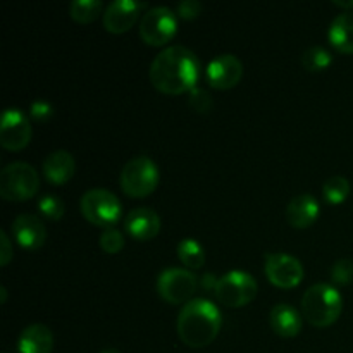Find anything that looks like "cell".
I'll return each mask as SVG.
<instances>
[{"label": "cell", "mask_w": 353, "mask_h": 353, "mask_svg": "<svg viewBox=\"0 0 353 353\" xmlns=\"http://www.w3.org/2000/svg\"><path fill=\"white\" fill-rule=\"evenodd\" d=\"M343 310V299L334 286L317 283L302 296V314L312 326L327 327L334 324Z\"/></svg>", "instance_id": "obj_3"}, {"label": "cell", "mask_w": 353, "mask_h": 353, "mask_svg": "<svg viewBox=\"0 0 353 353\" xmlns=\"http://www.w3.org/2000/svg\"><path fill=\"white\" fill-rule=\"evenodd\" d=\"M331 62H333V57L330 52L319 45L307 48L302 54V65L307 71H324Z\"/></svg>", "instance_id": "obj_24"}, {"label": "cell", "mask_w": 353, "mask_h": 353, "mask_svg": "<svg viewBox=\"0 0 353 353\" xmlns=\"http://www.w3.org/2000/svg\"><path fill=\"white\" fill-rule=\"evenodd\" d=\"M196 276L188 269L169 268L159 274L157 292L165 302L169 303H186L192 300L193 293L196 292Z\"/></svg>", "instance_id": "obj_9"}, {"label": "cell", "mask_w": 353, "mask_h": 353, "mask_svg": "<svg viewBox=\"0 0 353 353\" xmlns=\"http://www.w3.org/2000/svg\"><path fill=\"white\" fill-rule=\"evenodd\" d=\"M221 324V310L210 300L192 299L179 310L176 330L186 347L203 348L216 340Z\"/></svg>", "instance_id": "obj_2"}, {"label": "cell", "mask_w": 353, "mask_h": 353, "mask_svg": "<svg viewBox=\"0 0 353 353\" xmlns=\"http://www.w3.org/2000/svg\"><path fill=\"white\" fill-rule=\"evenodd\" d=\"M40 190L38 171L28 162H10L0 172V196L9 202L33 199Z\"/></svg>", "instance_id": "obj_4"}, {"label": "cell", "mask_w": 353, "mask_h": 353, "mask_svg": "<svg viewBox=\"0 0 353 353\" xmlns=\"http://www.w3.org/2000/svg\"><path fill=\"white\" fill-rule=\"evenodd\" d=\"M31 141V124L26 114L16 107L3 110L0 121V145L6 150L19 152Z\"/></svg>", "instance_id": "obj_10"}, {"label": "cell", "mask_w": 353, "mask_h": 353, "mask_svg": "<svg viewBox=\"0 0 353 353\" xmlns=\"http://www.w3.org/2000/svg\"><path fill=\"white\" fill-rule=\"evenodd\" d=\"M30 116L33 117L34 121L47 123V121L52 119V116H54V107L48 102H45V100H37V102L31 103Z\"/></svg>", "instance_id": "obj_29"}, {"label": "cell", "mask_w": 353, "mask_h": 353, "mask_svg": "<svg viewBox=\"0 0 353 353\" xmlns=\"http://www.w3.org/2000/svg\"><path fill=\"white\" fill-rule=\"evenodd\" d=\"M176 12L183 19H195L199 17V14L202 12V3L199 0H183L176 7Z\"/></svg>", "instance_id": "obj_30"}, {"label": "cell", "mask_w": 353, "mask_h": 353, "mask_svg": "<svg viewBox=\"0 0 353 353\" xmlns=\"http://www.w3.org/2000/svg\"><path fill=\"white\" fill-rule=\"evenodd\" d=\"M257 281L245 271H231L219 278L216 286V299L223 305L238 309L245 307L257 296Z\"/></svg>", "instance_id": "obj_7"}, {"label": "cell", "mask_w": 353, "mask_h": 353, "mask_svg": "<svg viewBox=\"0 0 353 353\" xmlns=\"http://www.w3.org/2000/svg\"><path fill=\"white\" fill-rule=\"evenodd\" d=\"M188 105L192 107L193 110L200 114H207L212 110V97L209 95V92H205L203 88H193L190 92V99H188Z\"/></svg>", "instance_id": "obj_28"}, {"label": "cell", "mask_w": 353, "mask_h": 353, "mask_svg": "<svg viewBox=\"0 0 353 353\" xmlns=\"http://www.w3.org/2000/svg\"><path fill=\"white\" fill-rule=\"evenodd\" d=\"M264 271L269 281L283 290L295 288L303 279V265L299 259L288 254L265 255Z\"/></svg>", "instance_id": "obj_11"}, {"label": "cell", "mask_w": 353, "mask_h": 353, "mask_svg": "<svg viewBox=\"0 0 353 353\" xmlns=\"http://www.w3.org/2000/svg\"><path fill=\"white\" fill-rule=\"evenodd\" d=\"M143 9H147L145 2L114 0L112 3L107 6L105 12H103V26L109 33H124V31L133 28Z\"/></svg>", "instance_id": "obj_13"}, {"label": "cell", "mask_w": 353, "mask_h": 353, "mask_svg": "<svg viewBox=\"0 0 353 353\" xmlns=\"http://www.w3.org/2000/svg\"><path fill=\"white\" fill-rule=\"evenodd\" d=\"M157 164L148 155H138L126 162L119 176L121 190L131 199H145L159 185Z\"/></svg>", "instance_id": "obj_5"}, {"label": "cell", "mask_w": 353, "mask_h": 353, "mask_svg": "<svg viewBox=\"0 0 353 353\" xmlns=\"http://www.w3.org/2000/svg\"><path fill=\"white\" fill-rule=\"evenodd\" d=\"M331 279L340 286L353 281V262L350 259H340L334 262L331 268Z\"/></svg>", "instance_id": "obj_27"}, {"label": "cell", "mask_w": 353, "mask_h": 353, "mask_svg": "<svg viewBox=\"0 0 353 353\" xmlns=\"http://www.w3.org/2000/svg\"><path fill=\"white\" fill-rule=\"evenodd\" d=\"M319 217V203L310 193H300L290 200L286 207V219L296 230L309 228Z\"/></svg>", "instance_id": "obj_16"}, {"label": "cell", "mask_w": 353, "mask_h": 353, "mask_svg": "<svg viewBox=\"0 0 353 353\" xmlns=\"http://www.w3.org/2000/svg\"><path fill=\"white\" fill-rule=\"evenodd\" d=\"M38 210H40L45 219L57 223L64 216L65 205L57 195H43L38 199Z\"/></svg>", "instance_id": "obj_25"}, {"label": "cell", "mask_w": 353, "mask_h": 353, "mask_svg": "<svg viewBox=\"0 0 353 353\" xmlns=\"http://www.w3.org/2000/svg\"><path fill=\"white\" fill-rule=\"evenodd\" d=\"M74 157L68 150H55L43 161V176L52 185H64L74 174Z\"/></svg>", "instance_id": "obj_17"}, {"label": "cell", "mask_w": 353, "mask_h": 353, "mask_svg": "<svg viewBox=\"0 0 353 353\" xmlns=\"http://www.w3.org/2000/svg\"><path fill=\"white\" fill-rule=\"evenodd\" d=\"M243 76V64L233 54H221L207 65V81L212 88L230 90L240 83Z\"/></svg>", "instance_id": "obj_12"}, {"label": "cell", "mask_w": 353, "mask_h": 353, "mask_svg": "<svg viewBox=\"0 0 353 353\" xmlns=\"http://www.w3.org/2000/svg\"><path fill=\"white\" fill-rule=\"evenodd\" d=\"M0 240H2L0 265H2V268H6V265L10 262V259H12V245H10V240H9V236H7V233H3V231H0Z\"/></svg>", "instance_id": "obj_31"}, {"label": "cell", "mask_w": 353, "mask_h": 353, "mask_svg": "<svg viewBox=\"0 0 353 353\" xmlns=\"http://www.w3.org/2000/svg\"><path fill=\"white\" fill-rule=\"evenodd\" d=\"M334 6L343 7V9H353V0H350V2H343V0H334Z\"/></svg>", "instance_id": "obj_33"}, {"label": "cell", "mask_w": 353, "mask_h": 353, "mask_svg": "<svg viewBox=\"0 0 353 353\" xmlns=\"http://www.w3.org/2000/svg\"><path fill=\"white\" fill-rule=\"evenodd\" d=\"M83 217L95 226H102L109 230L123 216L121 200L112 192L103 188H92L81 196L79 202Z\"/></svg>", "instance_id": "obj_6"}, {"label": "cell", "mask_w": 353, "mask_h": 353, "mask_svg": "<svg viewBox=\"0 0 353 353\" xmlns=\"http://www.w3.org/2000/svg\"><path fill=\"white\" fill-rule=\"evenodd\" d=\"M327 38L338 52L353 54V10H345L334 17L330 24Z\"/></svg>", "instance_id": "obj_20"}, {"label": "cell", "mask_w": 353, "mask_h": 353, "mask_svg": "<svg viewBox=\"0 0 353 353\" xmlns=\"http://www.w3.org/2000/svg\"><path fill=\"white\" fill-rule=\"evenodd\" d=\"M178 30V16L172 9L165 6H157L148 9L140 21L141 40L152 47L165 45Z\"/></svg>", "instance_id": "obj_8"}, {"label": "cell", "mask_w": 353, "mask_h": 353, "mask_svg": "<svg viewBox=\"0 0 353 353\" xmlns=\"http://www.w3.org/2000/svg\"><path fill=\"white\" fill-rule=\"evenodd\" d=\"M54 348V334L45 324H31L24 327L17 341L19 353H50Z\"/></svg>", "instance_id": "obj_18"}, {"label": "cell", "mask_w": 353, "mask_h": 353, "mask_svg": "<svg viewBox=\"0 0 353 353\" xmlns=\"http://www.w3.org/2000/svg\"><path fill=\"white\" fill-rule=\"evenodd\" d=\"M10 230H12L17 245L23 247L24 250H38L43 247L45 238H47L43 221L34 214H19L14 219Z\"/></svg>", "instance_id": "obj_14"}, {"label": "cell", "mask_w": 353, "mask_h": 353, "mask_svg": "<svg viewBox=\"0 0 353 353\" xmlns=\"http://www.w3.org/2000/svg\"><path fill=\"white\" fill-rule=\"evenodd\" d=\"M323 195L327 203H341L350 195V183L343 176H333L323 186Z\"/></svg>", "instance_id": "obj_23"}, {"label": "cell", "mask_w": 353, "mask_h": 353, "mask_svg": "<svg viewBox=\"0 0 353 353\" xmlns=\"http://www.w3.org/2000/svg\"><path fill=\"white\" fill-rule=\"evenodd\" d=\"M0 295H2V300H0V303H6L7 302V290H6V286H2V288H0Z\"/></svg>", "instance_id": "obj_34"}, {"label": "cell", "mask_w": 353, "mask_h": 353, "mask_svg": "<svg viewBox=\"0 0 353 353\" xmlns=\"http://www.w3.org/2000/svg\"><path fill=\"white\" fill-rule=\"evenodd\" d=\"M100 248L105 254H117V252H121L124 248V234L119 230L109 228L100 236Z\"/></svg>", "instance_id": "obj_26"}, {"label": "cell", "mask_w": 353, "mask_h": 353, "mask_svg": "<svg viewBox=\"0 0 353 353\" xmlns=\"http://www.w3.org/2000/svg\"><path fill=\"white\" fill-rule=\"evenodd\" d=\"M200 74V62L190 48L171 45L159 52L150 64V81L165 95L192 92Z\"/></svg>", "instance_id": "obj_1"}, {"label": "cell", "mask_w": 353, "mask_h": 353, "mask_svg": "<svg viewBox=\"0 0 353 353\" xmlns=\"http://www.w3.org/2000/svg\"><path fill=\"white\" fill-rule=\"evenodd\" d=\"M102 353H121V352L116 350V348H107V350H103Z\"/></svg>", "instance_id": "obj_35"}, {"label": "cell", "mask_w": 353, "mask_h": 353, "mask_svg": "<svg viewBox=\"0 0 353 353\" xmlns=\"http://www.w3.org/2000/svg\"><path fill=\"white\" fill-rule=\"evenodd\" d=\"M102 12V2L100 0H74L69 6V14L78 23H92Z\"/></svg>", "instance_id": "obj_22"}, {"label": "cell", "mask_w": 353, "mask_h": 353, "mask_svg": "<svg viewBox=\"0 0 353 353\" xmlns=\"http://www.w3.org/2000/svg\"><path fill=\"white\" fill-rule=\"evenodd\" d=\"M271 327L283 338H293L302 330V316L295 307L288 303H278L271 309Z\"/></svg>", "instance_id": "obj_19"}, {"label": "cell", "mask_w": 353, "mask_h": 353, "mask_svg": "<svg viewBox=\"0 0 353 353\" xmlns=\"http://www.w3.org/2000/svg\"><path fill=\"white\" fill-rule=\"evenodd\" d=\"M178 257L190 269H200L205 264V254H203L202 247L195 240H190V238L179 241Z\"/></svg>", "instance_id": "obj_21"}, {"label": "cell", "mask_w": 353, "mask_h": 353, "mask_svg": "<svg viewBox=\"0 0 353 353\" xmlns=\"http://www.w3.org/2000/svg\"><path fill=\"white\" fill-rule=\"evenodd\" d=\"M124 230L134 240H152L161 231V217L150 207H138L133 209L124 219Z\"/></svg>", "instance_id": "obj_15"}, {"label": "cell", "mask_w": 353, "mask_h": 353, "mask_svg": "<svg viewBox=\"0 0 353 353\" xmlns=\"http://www.w3.org/2000/svg\"><path fill=\"white\" fill-rule=\"evenodd\" d=\"M217 281H219V279H217L212 272H207V274H203L200 285H202V290H205V292H216Z\"/></svg>", "instance_id": "obj_32"}]
</instances>
